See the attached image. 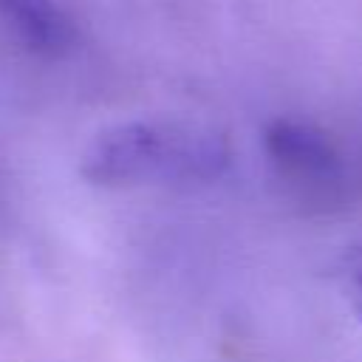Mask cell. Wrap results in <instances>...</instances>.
<instances>
[{
  "label": "cell",
  "instance_id": "6da1fadb",
  "mask_svg": "<svg viewBox=\"0 0 362 362\" xmlns=\"http://www.w3.org/2000/svg\"><path fill=\"white\" fill-rule=\"evenodd\" d=\"M229 167V141L198 122L130 119L99 130L79 173L96 187L215 181Z\"/></svg>",
  "mask_w": 362,
  "mask_h": 362
},
{
  "label": "cell",
  "instance_id": "277c9868",
  "mask_svg": "<svg viewBox=\"0 0 362 362\" xmlns=\"http://www.w3.org/2000/svg\"><path fill=\"white\" fill-rule=\"evenodd\" d=\"M339 277L351 297V305L362 317V246H354L339 257Z\"/></svg>",
  "mask_w": 362,
  "mask_h": 362
},
{
  "label": "cell",
  "instance_id": "7a4b0ae2",
  "mask_svg": "<svg viewBox=\"0 0 362 362\" xmlns=\"http://www.w3.org/2000/svg\"><path fill=\"white\" fill-rule=\"evenodd\" d=\"M263 150L274 181L294 204L320 212L345 204L351 189L348 167L320 127L288 116L272 119L263 130Z\"/></svg>",
  "mask_w": 362,
  "mask_h": 362
},
{
  "label": "cell",
  "instance_id": "3957f363",
  "mask_svg": "<svg viewBox=\"0 0 362 362\" xmlns=\"http://www.w3.org/2000/svg\"><path fill=\"white\" fill-rule=\"evenodd\" d=\"M0 23L40 54H62L74 42V25L57 0H0Z\"/></svg>",
  "mask_w": 362,
  "mask_h": 362
}]
</instances>
